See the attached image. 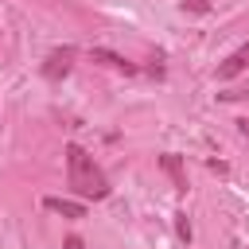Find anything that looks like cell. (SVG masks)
I'll list each match as a JSON object with an SVG mask.
<instances>
[{
	"instance_id": "1",
	"label": "cell",
	"mask_w": 249,
	"mask_h": 249,
	"mask_svg": "<svg viewBox=\"0 0 249 249\" xmlns=\"http://www.w3.org/2000/svg\"><path fill=\"white\" fill-rule=\"evenodd\" d=\"M66 179L78 198H93V202L109 198V179L82 144H66Z\"/></svg>"
},
{
	"instance_id": "2",
	"label": "cell",
	"mask_w": 249,
	"mask_h": 249,
	"mask_svg": "<svg viewBox=\"0 0 249 249\" xmlns=\"http://www.w3.org/2000/svg\"><path fill=\"white\" fill-rule=\"evenodd\" d=\"M74 58H78V51H74V47H54V51L47 54V62H43V78H47V82L66 78V74L74 70Z\"/></svg>"
},
{
	"instance_id": "3",
	"label": "cell",
	"mask_w": 249,
	"mask_h": 249,
	"mask_svg": "<svg viewBox=\"0 0 249 249\" xmlns=\"http://www.w3.org/2000/svg\"><path fill=\"white\" fill-rule=\"evenodd\" d=\"M245 66H249V43H245V47H237V51L218 66V78H222V82H230V78H237Z\"/></svg>"
},
{
	"instance_id": "4",
	"label": "cell",
	"mask_w": 249,
	"mask_h": 249,
	"mask_svg": "<svg viewBox=\"0 0 249 249\" xmlns=\"http://www.w3.org/2000/svg\"><path fill=\"white\" fill-rule=\"evenodd\" d=\"M89 58H93V62H101V66H109V70H121V74H136V66H132L128 58L113 54V51H101V47H93V51H89Z\"/></svg>"
},
{
	"instance_id": "5",
	"label": "cell",
	"mask_w": 249,
	"mask_h": 249,
	"mask_svg": "<svg viewBox=\"0 0 249 249\" xmlns=\"http://www.w3.org/2000/svg\"><path fill=\"white\" fill-rule=\"evenodd\" d=\"M160 167L171 175V183H175V191H187V171H183V160L175 156V152H163L160 156Z\"/></svg>"
},
{
	"instance_id": "6",
	"label": "cell",
	"mask_w": 249,
	"mask_h": 249,
	"mask_svg": "<svg viewBox=\"0 0 249 249\" xmlns=\"http://www.w3.org/2000/svg\"><path fill=\"white\" fill-rule=\"evenodd\" d=\"M43 206L51 214H62V218H86V202H70V198H43Z\"/></svg>"
},
{
	"instance_id": "7",
	"label": "cell",
	"mask_w": 249,
	"mask_h": 249,
	"mask_svg": "<svg viewBox=\"0 0 249 249\" xmlns=\"http://www.w3.org/2000/svg\"><path fill=\"white\" fill-rule=\"evenodd\" d=\"M179 237L191 241V222H187V214H179Z\"/></svg>"
},
{
	"instance_id": "8",
	"label": "cell",
	"mask_w": 249,
	"mask_h": 249,
	"mask_svg": "<svg viewBox=\"0 0 249 249\" xmlns=\"http://www.w3.org/2000/svg\"><path fill=\"white\" fill-rule=\"evenodd\" d=\"M66 249H82V237H66Z\"/></svg>"
},
{
	"instance_id": "9",
	"label": "cell",
	"mask_w": 249,
	"mask_h": 249,
	"mask_svg": "<svg viewBox=\"0 0 249 249\" xmlns=\"http://www.w3.org/2000/svg\"><path fill=\"white\" fill-rule=\"evenodd\" d=\"M237 124H241V132H245V136H249V117H241V121H237Z\"/></svg>"
}]
</instances>
